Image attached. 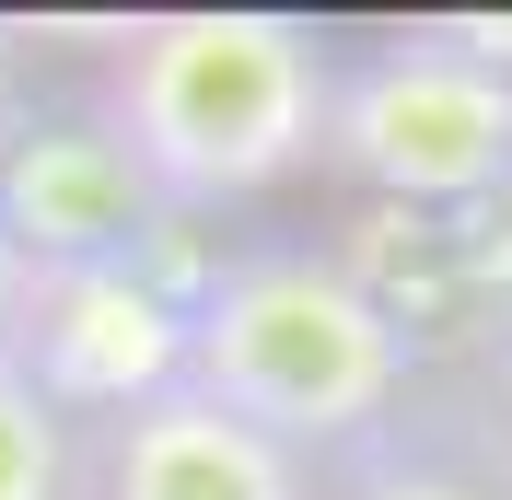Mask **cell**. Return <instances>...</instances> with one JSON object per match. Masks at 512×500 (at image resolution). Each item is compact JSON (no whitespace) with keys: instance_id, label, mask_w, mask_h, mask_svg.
<instances>
[{"instance_id":"8fae6325","label":"cell","mask_w":512,"mask_h":500,"mask_svg":"<svg viewBox=\"0 0 512 500\" xmlns=\"http://www.w3.org/2000/svg\"><path fill=\"white\" fill-rule=\"evenodd\" d=\"M24 117V24H0V128Z\"/></svg>"},{"instance_id":"9c48e42d","label":"cell","mask_w":512,"mask_h":500,"mask_svg":"<svg viewBox=\"0 0 512 500\" xmlns=\"http://www.w3.org/2000/svg\"><path fill=\"white\" fill-rule=\"evenodd\" d=\"M478 442L512 466V314L489 326V361H478Z\"/></svg>"},{"instance_id":"6da1fadb","label":"cell","mask_w":512,"mask_h":500,"mask_svg":"<svg viewBox=\"0 0 512 500\" xmlns=\"http://www.w3.org/2000/svg\"><path fill=\"white\" fill-rule=\"evenodd\" d=\"M187 396L233 407L326 477L408 419L419 338L326 245H233L187 303Z\"/></svg>"},{"instance_id":"3957f363","label":"cell","mask_w":512,"mask_h":500,"mask_svg":"<svg viewBox=\"0 0 512 500\" xmlns=\"http://www.w3.org/2000/svg\"><path fill=\"white\" fill-rule=\"evenodd\" d=\"M326 163L373 198L408 210H466V198L512 187V82L478 59H454L443 35L396 24L384 47L338 59L326 94Z\"/></svg>"},{"instance_id":"52a82bcc","label":"cell","mask_w":512,"mask_h":500,"mask_svg":"<svg viewBox=\"0 0 512 500\" xmlns=\"http://www.w3.org/2000/svg\"><path fill=\"white\" fill-rule=\"evenodd\" d=\"M315 500H512V466L489 454V442H419L408 419H396L373 454L326 466Z\"/></svg>"},{"instance_id":"5b68a950","label":"cell","mask_w":512,"mask_h":500,"mask_svg":"<svg viewBox=\"0 0 512 500\" xmlns=\"http://www.w3.org/2000/svg\"><path fill=\"white\" fill-rule=\"evenodd\" d=\"M12 373L59 419L105 431V419L187 384V291H163L140 256L128 268H35L24 326H12Z\"/></svg>"},{"instance_id":"7a4b0ae2","label":"cell","mask_w":512,"mask_h":500,"mask_svg":"<svg viewBox=\"0 0 512 500\" xmlns=\"http://www.w3.org/2000/svg\"><path fill=\"white\" fill-rule=\"evenodd\" d=\"M326 94L338 47L303 12H140L117 24L94 105L128 128L152 187L210 221L222 198H268L280 175L326 163Z\"/></svg>"},{"instance_id":"8992f818","label":"cell","mask_w":512,"mask_h":500,"mask_svg":"<svg viewBox=\"0 0 512 500\" xmlns=\"http://www.w3.org/2000/svg\"><path fill=\"white\" fill-rule=\"evenodd\" d=\"M326 477L303 454H280L268 431H245L233 407L210 396H152L82 431V500H315Z\"/></svg>"},{"instance_id":"ba28073f","label":"cell","mask_w":512,"mask_h":500,"mask_svg":"<svg viewBox=\"0 0 512 500\" xmlns=\"http://www.w3.org/2000/svg\"><path fill=\"white\" fill-rule=\"evenodd\" d=\"M0 500H82V419H59L12 361H0Z\"/></svg>"},{"instance_id":"277c9868","label":"cell","mask_w":512,"mask_h":500,"mask_svg":"<svg viewBox=\"0 0 512 500\" xmlns=\"http://www.w3.org/2000/svg\"><path fill=\"white\" fill-rule=\"evenodd\" d=\"M175 198L152 187V163L128 152V128L82 105H24L0 128V233L24 268H128L175 233Z\"/></svg>"},{"instance_id":"30bf717a","label":"cell","mask_w":512,"mask_h":500,"mask_svg":"<svg viewBox=\"0 0 512 500\" xmlns=\"http://www.w3.org/2000/svg\"><path fill=\"white\" fill-rule=\"evenodd\" d=\"M24 280H35V268L12 256V233H0V361H12V326H24Z\"/></svg>"}]
</instances>
